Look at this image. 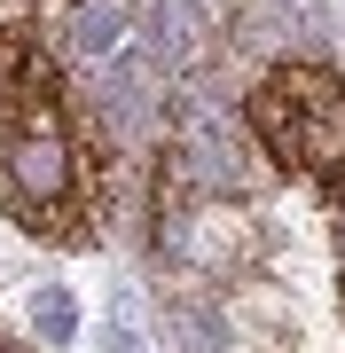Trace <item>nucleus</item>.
Masks as SVG:
<instances>
[{
    "label": "nucleus",
    "instance_id": "nucleus-1",
    "mask_svg": "<svg viewBox=\"0 0 345 353\" xmlns=\"http://www.w3.org/2000/svg\"><path fill=\"white\" fill-rule=\"evenodd\" d=\"M0 212L39 243H94V157L32 24H0Z\"/></svg>",
    "mask_w": 345,
    "mask_h": 353
},
{
    "label": "nucleus",
    "instance_id": "nucleus-2",
    "mask_svg": "<svg viewBox=\"0 0 345 353\" xmlns=\"http://www.w3.org/2000/svg\"><path fill=\"white\" fill-rule=\"evenodd\" d=\"M251 134L291 181L345 204V87L330 63H275L251 87Z\"/></svg>",
    "mask_w": 345,
    "mask_h": 353
},
{
    "label": "nucleus",
    "instance_id": "nucleus-3",
    "mask_svg": "<svg viewBox=\"0 0 345 353\" xmlns=\"http://www.w3.org/2000/svg\"><path fill=\"white\" fill-rule=\"evenodd\" d=\"M126 32H134L126 0H87V8L71 16V48L87 55V63H118V55H126Z\"/></svg>",
    "mask_w": 345,
    "mask_h": 353
},
{
    "label": "nucleus",
    "instance_id": "nucleus-4",
    "mask_svg": "<svg viewBox=\"0 0 345 353\" xmlns=\"http://www.w3.org/2000/svg\"><path fill=\"white\" fill-rule=\"evenodd\" d=\"M32 330H39V345H71L79 306H71V290H63V283H39V290H32Z\"/></svg>",
    "mask_w": 345,
    "mask_h": 353
},
{
    "label": "nucleus",
    "instance_id": "nucleus-5",
    "mask_svg": "<svg viewBox=\"0 0 345 353\" xmlns=\"http://www.w3.org/2000/svg\"><path fill=\"white\" fill-rule=\"evenodd\" d=\"M0 353H16V345H8V338H0Z\"/></svg>",
    "mask_w": 345,
    "mask_h": 353
}]
</instances>
